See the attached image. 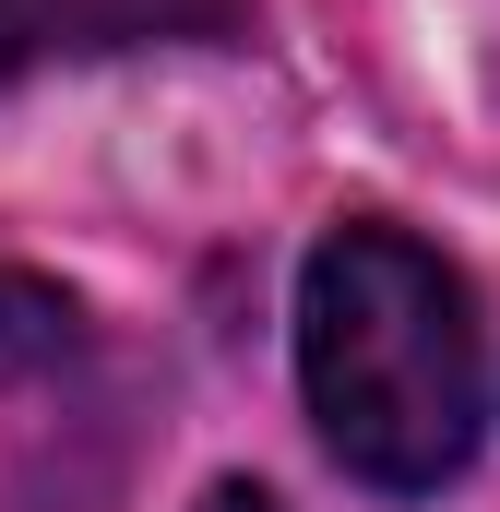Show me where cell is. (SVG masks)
<instances>
[{"label": "cell", "mask_w": 500, "mask_h": 512, "mask_svg": "<svg viewBox=\"0 0 500 512\" xmlns=\"http://www.w3.org/2000/svg\"><path fill=\"white\" fill-rule=\"evenodd\" d=\"M298 382L346 477L441 489L477 453V310L405 227H334L298 274Z\"/></svg>", "instance_id": "1"}, {"label": "cell", "mask_w": 500, "mask_h": 512, "mask_svg": "<svg viewBox=\"0 0 500 512\" xmlns=\"http://www.w3.org/2000/svg\"><path fill=\"white\" fill-rule=\"evenodd\" d=\"M191 12H227V0H191ZM167 0H0V72L36 60V48H96V36H155Z\"/></svg>", "instance_id": "2"}, {"label": "cell", "mask_w": 500, "mask_h": 512, "mask_svg": "<svg viewBox=\"0 0 500 512\" xmlns=\"http://www.w3.org/2000/svg\"><path fill=\"white\" fill-rule=\"evenodd\" d=\"M72 358H84V310H72L48 274L0 262V382H48V370H72Z\"/></svg>", "instance_id": "3"}, {"label": "cell", "mask_w": 500, "mask_h": 512, "mask_svg": "<svg viewBox=\"0 0 500 512\" xmlns=\"http://www.w3.org/2000/svg\"><path fill=\"white\" fill-rule=\"evenodd\" d=\"M203 512H286V501H274V489H250V477H215V489H203Z\"/></svg>", "instance_id": "4"}]
</instances>
